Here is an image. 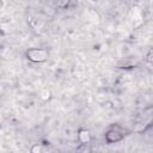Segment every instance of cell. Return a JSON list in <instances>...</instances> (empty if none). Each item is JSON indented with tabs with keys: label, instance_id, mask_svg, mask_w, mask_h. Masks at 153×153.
Returning <instances> with one entry per match:
<instances>
[{
	"label": "cell",
	"instance_id": "cell-1",
	"mask_svg": "<svg viewBox=\"0 0 153 153\" xmlns=\"http://www.w3.org/2000/svg\"><path fill=\"white\" fill-rule=\"evenodd\" d=\"M128 134L127 129L123 128L120 124H111L108 130L104 134V139L106 141V143H116L121 140H123L126 137V135Z\"/></svg>",
	"mask_w": 153,
	"mask_h": 153
},
{
	"label": "cell",
	"instance_id": "cell-2",
	"mask_svg": "<svg viewBox=\"0 0 153 153\" xmlns=\"http://www.w3.org/2000/svg\"><path fill=\"white\" fill-rule=\"evenodd\" d=\"M49 51L45 48H30L25 51V57L33 63H42L48 60Z\"/></svg>",
	"mask_w": 153,
	"mask_h": 153
},
{
	"label": "cell",
	"instance_id": "cell-3",
	"mask_svg": "<svg viewBox=\"0 0 153 153\" xmlns=\"http://www.w3.org/2000/svg\"><path fill=\"white\" fill-rule=\"evenodd\" d=\"M78 141L80 143H91L92 141V136H91V133L88 129H85V128H80L78 130Z\"/></svg>",
	"mask_w": 153,
	"mask_h": 153
},
{
	"label": "cell",
	"instance_id": "cell-4",
	"mask_svg": "<svg viewBox=\"0 0 153 153\" xmlns=\"http://www.w3.org/2000/svg\"><path fill=\"white\" fill-rule=\"evenodd\" d=\"M74 153H92L91 143H79L74 151Z\"/></svg>",
	"mask_w": 153,
	"mask_h": 153
},
{
	"label": "cell",
	"instance_id": "cell-5",
	"mask_svg": "<svg viewBox=\"0 0 153 153\" xmlns=\"http://www.w3.org/2000/svg\"><path fill=\"white\" fill-rule=\"evenodd\" d=\"M30 153H43V147L38 143H35V145H32Z\"/></svg>",
	"mask_w": 153,
	"mask_h": 153
},
{
	"label": "cell",
	"instance_id": "cell-6",
	"mask_svg": "<svg viewBox=\"0 0 153 153\" xmlns=\"http://www.w3.org/2000/svg\"><path fill=\"white\" fill-rule=\"evenodd\" d=\"M39 94H41V98H42V99H44V100H48V99L50 98V91H49V90H47V88L42 90Z\"/></svg>",
	"mask_w": 153,
	"mask_h": 153
},
{
	"label": "cell",
	"instance_id": "cell-7",
	"mask_svg": "<svg viewBox=\"0 0 153 153\" xmlns=\"http://www.w3.org/2000/svg\"><path fill=\"white\" fill-rule=\"evenodd\" d=\"M146 62L148 63V65H151L152 63V49H149L148 51H147V55H146Z\"/></svg>",
	"mask_w": 153,
	"mask_h": 153
},
{
	"label": "cell",
	"instance_id": "cell-8",
	"mask_svg": "<svg viewBox=\"0 0 153 153\" xmlns=\"http://www.w3.org/2000/svg\"><path fill=\"white\" fill-rule=\"evenodd\" d=\"M4 93V86L2 85H0V96Z\"/></svg>",
	"mask_w": 153,
	"mask_h": 153
}]
</instances>
